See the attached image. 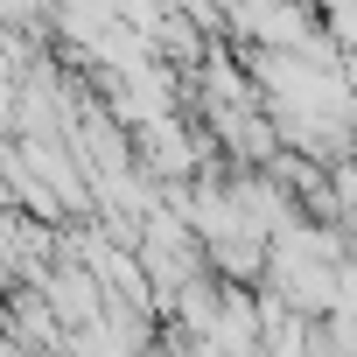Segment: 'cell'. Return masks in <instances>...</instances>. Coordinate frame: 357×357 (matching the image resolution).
<instances>
[{"mask_svg": "<svg viewBox=\"0 0 357 357\" xmlns=\"http://www.w3.org/2000/svg\"><path fill=\"white\" fill-rule=\"evenodd\" d=\"M0 105H8V56H0Z\"/></svg>", "mask_w": 357, "mask_h": 357, "instance_id": "cell-1", "label": "cell"}]
</instances>
